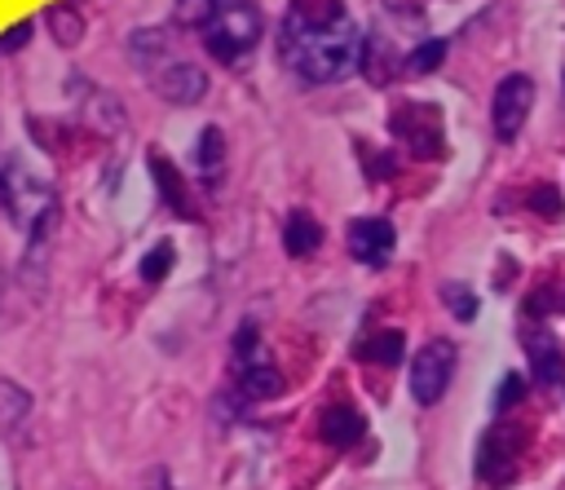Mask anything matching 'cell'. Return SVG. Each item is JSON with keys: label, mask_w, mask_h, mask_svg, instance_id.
<instances>
[{"label": "cell", "mask_w": 565, "mask_h": 490, "mask_svg": "<svg viewBox=\"0 0 565 490\" xmlns=\"http://www.w3.org/2000/svg\"><path fill=\"white\" fill-rule=\"evenodd\" d=\"M238 393H243V397H256V402L278 397V393H282V375H278V366L265 362L260 353H252L247 362H238Z\"/></svg>", "instance_id": "7c38bea8"}, {"label": "cell", "mask_w": 565, "mask_h": 490, "mask_svg": "<svg viewBox=\"0 0 565 490\" xmlns=\"http://www.w3.org/2000/svg\"><path fill=\"white\" fill-rule=\"evenodd\" d=\"M0 287H4V278H0Z\"/></svg>", "instance_id": "83f0119b"}, {"label": "cell", "mask_w": 565, "mask_h": 490, "mask_svg": "<svg viewBox=\"0 0 565 490\" xmlns=\"http://www.w3.org/2000/svg\"><path fill=\"white\" fill-rule=\"evenodd\" d=\"M525 203H530V212H539L543 221H561V216H565V199H561V190H556L552 181L534 185V190L525 194Z\"/></svg>", "instance_id": "d6986e66"}, {"label": "cell", "mask_w": 565, "mask_h": 490, "mask_svg": "<svg viewBox=\"0 0 565 490\" xmlns=\"http://www.w3.org/2000/svg\"><path fill=\"white\" fill-rule=\"evenodd\" d=\"M260 9L252 4V0H216L212 4V18L199 26V35H203V49L216 57V62H238V57H247L252 49H256V40H260Z\"/></svg>", "instance_id": "3957f363"}, {"label": "cell", "mask_w": 565, "mask_h": 490, "mask_svg": "<svg viewBox=\"0 0 565 490\" xmlns=\"http://www.w3.org/2000/svg\"><path fill=\"white\" fill-rule=\"evenodd\" d=\"M362 428H366V419H362L353 406H327L322 419H318V437H322L327 446H335V450L353 446V441L362 437Z\"/></svg>", "instance_id": "4fadbf2b"}, {"label": "cell", "mask_w": 565, "mask_h": 490, "mask_svg": "<svg viewBox=\"0 0 565 490\" xmlns=\"http://www.w3.org/2000/svg\"><path fill=\"white\" fill-rule=\"evenodd\" d=\"M388 128H393V137H397L411 155H419V159H424V155H428V159L446 155V132H441V115H437V106L406 102V106L393 110Z\"/></svg>", "instance_id": "8992f818"}, {"label": "cell", "mask_w": 565, "mask_h": 490, "mask_svg": "<svg viewBox=\"0 0 565 490\" xmlns=\"http://www.w3.org/2000/svg\"><path fill=\"white\" fill-rule=\"evenodd\" d=\"M150 486H154V490H177V486H172L163 472H154V477H150Z\"/></svg>", "instance_id": "4316f807"}, {"label": "cell", "mask_w": 565, "mask_h": 490, "mask_svg": "<svg viewBox=\"0 0 565 490\" xmlns=\"http://www.w3.org/2000/svg\"><path fill=\"white\" fill-rule=\"evenodd\" d=\"M31 411V393L13 380H0V428H13Z\"/></svg>", "instance_id": "ac0fdd59"}, {"label": "cell", "mask_w": 565, "mask_h": 490, "mask_svg": "<svg viewBox=\"0 0 565 490\" xmlns=\"http://www.w3.org/2000/svg\"><path fill=\"white\" fill-rule=\"evenodd\" d=\"M172 260H177L172 243H154V247L141 256V265H137L141 283H163V278H168V269H172Z\"/></svg>", "instance_id": "ffe728a7"}, {"label": "cell", "mask_w": 565, "mask_h": 490, "mask_svg": "<svg viewBox=\"0 0 565 490\" xmlns=\"http://www.w3.org/2000/svg\"><path fill=\"white\" fill-rule=\"evenodd\" d=\"M366 40L353 26V18H344L340 9H309V4H291L282 26H278V57L282 66H291L300 79L309 84H335L349 79L362 66Z\"/></svg>", "instance_id": "6da1fadb"}, {"label": "cell", "mask_w": 565, "mask_h": 490, "mask_svg": "<svg viewBox=\"0 0 565 490\" xmlns=\"http://www.w3.org/2000/svg\"><path fill=\"white\" fill-rule=\"evenodd\" d=\"M521 313H525L530 322H539V318H547V313H565V283H543V287H534V291L525 296Z\"/></svg>", "instance_id": "e0dca14e"}, {"label": "cell", "mask_w": 565, "mask_h": 490, "mask_svg": "<svg viewBox=\"0 0 565 490\" xmlns=\"http://www.w3.org/2000/svg\"><path fill=\"white\" fill-rule=\"evenodd\" d=\"M344 243H349V256H353V260H362V265L380 269V265H388V260H393L397 230H393L384 216H358V221L349 225Z\"/></svg>", "instance_id": "9c48e42d"}, {"label": "cell", "mask_w": 565, "mask_h": 490, "mask_svg": "<svg viewBox=\"0 0 565 490\" xmlns=\"http://www.w3.org/2000/svg\"><path fill=\"white\" fill-rule=\"evenodd\" d=\"M353 353H358L362 362H371V366H397V362L406 358V335H402V331H375V335H366Z\"/></svg>", "instance_id": "9a60e30c"}, {"label": "cell", "mask_w": 565, "mask_h": 490, "mask_svg": "<svg viewBox=\"0 0 565 490\" xmlns=\"http://www.w3.org/2000/svg\"><path fill=\"white\" fill-rule=\"evenodd\" d=\"M521 340H525V353H530V375L539 384H561L565 380V353H561L556 335H547L543 327H530Z\"/></svg>", "instance_id": "30bf717a"}, {"label": "cell", "mask_w": 565, "mask_h": 490, "mask_svg": "<svg viewBox=\"0 0 565 490\" xmlns=\"http://www.w3.org/2000/svg\"><path fill=\"white\" fill-rule=\"evenodd\" d=\"M0 207L26 234V252L40 256L49 234H53V225H57V194L49 190V181L35 177L22 159L0 163Z\"/></svg>", "instance_id": "7a4b0ae2"}, {"label": "cell", "mask_w": 565, "mask_h": 490, "mask_svg": "<svg viewBox=\"0 0 565 490\" xmlns=\"http://www.w3.org/2000/svg\"><path fill=\"white\" fill-rule=\"evenodd\" d=\"M525 441H530L525 424H494L477 446V477L490 486H508L516 477V459Z\"/></svg>", "instance_id": "277c9868"}, {"label": "cell", "mask_w": 565, "mask_h": 490, "mask_svg": "<svg viewBox=\"0 0 565 490\" xmlns=\"http://www.w3.org/2000/svg\"><path fill=\"white\" fill-rule=\"evenodd\" d=\"M525 397V380L512 371V375H503V384H499V397H494V411H508V406H516Z\"/></svg>", "instance_id": "d4e9b609"}, {"label": "cell", "mask_w": 565, "mask_h": 490, "mask_svg": "<svg viewBox=\"0 0 565 490\" xmlns=\"http://www.w3.org/2000/svg\"><path fill=\"white\" fill-rule=\"evenodd\" d=\"M146 79H150V88L163 97V102H172V106H194L203 93H207V75L194 66V62H181V57H163V62H154L150 71H146Z\"/></svg>", "instance_id": "ba28073f"}, {"label": "cell", "mask_w": 565, "mask_h": 490, "mask_svg": "<svg viewBox=\"0 0 565 490\" xmlns=\"http://www.w3.org/2000/svg\"><path fill=\"white\" fill-rule=\"evenodd\" d=\"M318 243H322V225H318V216H309V212H291V216L282 221V247H287L291 256H313Z\"/></svg>", "instance_id": "5bb4252c"}, {"label": "cell", "mask_w": 565, "mask_h": 490, "mask_svg": "<svg viewBox=\"0 0 565 490\" xmlns=\"http://www.w3.org/2000/svg\"><path fill=\"white\" fill-rule=\"evenodd\" d=\"M26 35H31V22H26V18L13 22V26H4V31H0V53H18V49L26 44Z\"/></svg>", "instance_id": "484cf974"}, {"label": "cell", "mask_w": 565, "mask_h": 490, "mask_svg": "<svg viewBox=\"0 0 565 490\" xmlns=\"http://www.w3.org/2000/svg\"><path fill=\"white\" fill-rule=\"evenodd\" d=\"M150 177H154V185H159V199H163L181 221H199V203L190 199V185H185V177L172 168V159L150 155Z\"/></svg>", "instance_id": "8fae6325"}, {"label": "cell", "mask_w": 565, "mask_h": 490, "mask_svg": "<svg viewBox=\"0 0 565 490\" xmlns=\"http://www.w3.org/2000/svg\"><path fill=\"white\" fill-rule=\"evenodd\" d=\"M455 362H459V349L450 340H428L415 362H411V393L419 406H437L441 393L450 388V375H455Z\"/></svg>", "instance_id": "5b68a950"}, {"label": "cell", "mask_w": 565, "mask_h": 490, "mask_svg": "<svg viewBox=\"0 0 565 490\" xmlns=\"http://www.w3.org/2000/svg\"><path fill=\"white\" fill-rule=\"evenodd\" d=\"M441 57H446V40H424V44L406 57V71H411V75H428V71L441 66Z\"/></svg>", "instance_id": "603a6c76"}, {"label": "cell", "mask_w": 565, "mask_h": 490, "mask_svg": "<svg viewBox=\"0 0 565 490\" xmlns=\"http://www.w3.org/2000/svg\"><path fill=\"white\" fill-rule=\"evenodd\" d=\"M221 163H225V137H221V128H203L199 132V168L212 177Z\"/></svg>", "instance_id": "44dd1931"}, {"label": "cell", "mask_w": 565, "mask_h": 490, "mask_svg": "<svg viewBox=\"0 0 565 490\" xmlns=\"http://www.w3.org/2000/svg\"><path fill=\"white\" fill-rule=\"evenodd\" d=\"M44 22H49V31H53V40H57L62 49H75V44L84 40V18H79L75 0L49 4V9H44Z\"/></svg>", "instance_id": "2e32d148"}, {"label": "cell", "mask_w": 565, "mask_h": 490, "mask_svg": "<svg viewBox=\"0 0 565 490\" xmlns=\"http://www.w3.org/2000/svg\"><path fill=\"white\" fill-rule=\"evenodd\" d=\"M530 106H534V79L512 71L494 84V97H490V124H494V137L499 141H512L521 132V124L530 119Z\"/></svg>", "instance_id": "52a82bcc"}, {"label": "cell", "mask_w": 565, "mask_h": 490, "mask_svg": "<svg viewBox=\"0 0 565 490\" xmlns=\"http://www.w3.org/2000/svg\"><path fill=\"white\" fill-rule=\"evenodd\" d=\"M212 4H216V0H177L172 18H177L181 31H199V26L212 18Z\"/></svg>", "instance_id": "cb8c5ba5"}, {"label": "cell", "mask_w": 565, "mask_h": 490, "mask_svg": "<svg viewBox=\"0 0 565 490\" xmlns=\"http://www.w3.org/2000/svg\"><path fill=\"white\" fill-rule=\"evenodd\" d=\"M441 300H446V309H450L459 322H472V318H477V296H472L463 283H441Z\"/></svg>", "instance_id": "7402d4cb"}]
</instances>
